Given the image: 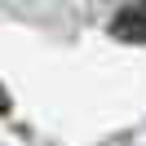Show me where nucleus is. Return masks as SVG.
<instances>
[{
  "label": "nucleus",
  "instance_id": "nucleus-2",
  "mask_svg": "<svg viewBox=\"0 0 146 146\" xmlns=\"http://www.w3.org/2000/svg\"><path fill=\"white\" fill-rule=\"evenodd\" d=\"M9 106L13 102H9V93H5V84H0V115H9Z\"/></svg>",
  "mask_w": 146,
  "mask_h": 146
},
{
  "label": "nucleus",
  "instance_id": "nucleus-1",
  "mask_svg": "<svg viewBox=\"0 0 146 146\" xmlns=\"http://www.w3.org/2000/svg\"><path fill=\"white\" fill-rule=\"evenodd\" d=\"M111 36L124 44H146V5H124L111 18Z\"/></svg>",
  "mask_w": 146,
  "mask_h": 146
}]
</instances>
